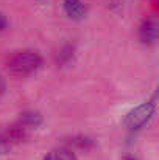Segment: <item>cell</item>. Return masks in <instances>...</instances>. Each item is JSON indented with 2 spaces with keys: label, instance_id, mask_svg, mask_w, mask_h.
I'll list each match as a JSON object with an SVG mask.
<instances>
[{
  "label": "cell",
  "instance_id": "6da1fadb",
  "mask_svg": "<svg viewBox=\"0 0 159 160\" xmlns=\"http://www.w3.org/2000/svg\"><path fill=\"white\" fill-rule=\"evenodd\" d=\"M44 64L42 56L34 50H19L9 56L6 65L11 75L14 76H30L36 73Z\"/></svg>",
  "mask_w": 159,
  "mask_h": 160
},
{
  "label": "cell",
  "instance_id": "7a4b0ae2",
  "mask_svg": "<svg viewBox=\"0 0 159 160\" xmlns=\"http://www.w3.org/2000/svg\"><path fill=\"white\" fill-rule=\"evenodd\" d=\"M156 112V95L153 97V100L145 101L137 107L131 109L125 118H123V124L130 129V131H139L142 129L155 115Z\"/></svg>",
  "mask_w": 159,
  "mask_h": 160
},
{
  "label": "cell",
  "instance_id": "3957f363",
  "mask_svg": "<svg viewBox=\"0 0 159 160\" xmlns=\"http://www.w3.org/2000/svg\"><path fill=\"white\" fill-rule=\"evenodd\" d=\"M159 34V25L155 19H147L142 22L140 28H139V39L142 44L145 45H151L156 42Z\"/></svg>",
  "mask_w": 159,
  "mask_h": 160
},
{
  "label": "cell",
  "instance_id": "277c9868",
  "mask_svg": "<svg viewBox=\"0 0 159 160\" xmlns=\"http://www.w3.org/2000/svg\"><path fill=\"white\" fill-rule=\"evenodd\" d=\"M64 3V11L72 20H83L87 14V8L81 0H62Z\"/></svg>",
  "mask_w": 159,
  "mask_h": 160
},
{
  "label": "cell",
  "instance_id": "5b68a950",
  "mask_svg": "<svg viewBox=\"0 0 159 160\" xmlns=\"http://www.w3.org/2000/svg\"><path fill=\"white\" fill-rule=\"evenodd\" d=\"M42 121H44V118H42V115H41L39 112H36V110H27V112L20 113L17 124L22 126L24 129L30 131V129L39 128V126L42 124Z\"/></svg>",
  "mask_w": 159,
  "mask_h": 160
},
{
  "label": "cell",
  "instance_id": "8992f818",
  "mask_svg": "<svg viewBox=\"0 0 159 160\" xmlns=\"http://www.w3.org/2000/svg\"><path fill=\"white\" fill-rule=\"evenodd\" d=\"M42 160H78L75 152L69 148H55Z\"/></svg>",
  "mask_w": 159,
  "mask_h": 160
},
{
  "label": "cell",
  "instance_id": "52a82bcc",
  "mask_svg": "<svg viewBox=\"0 0 159 160\" xmlns=\"http://www.w3.org/2000/svg\"><path fill=\"white\" fill-rule=\"evenodd\" d=\"M73 54H75V48H73L72 45H69V44L62 45V47L58 50V53H56V64H59V65H67V64L73 59Z\"/></svg>",
  "mask_w": 159,
  "mask_h": 160
},
{
  "label": "cell",
  "instance_id": "ba28073f",
  "mask_svg": "<svg viewBox=\"0 0 159 160\" xmlns=\"http://www.w3.org/2000/svg\"><path fill=\"white\" fill-rule=\"evenodd\" d=\"M70 142H72L73 145H77L78 148H81V149H89V148H92V146H94V140H92L91 137H86V135L73 137Z\"/></svg>",
  "mask_w": 159,
  "mask_h": 160
},
{
  "label": "cell",
  "instance_id": "9c48e42d",
  "mask_svg": "<svg viewBox=\"0 0 159 160\" xmlns=\"http://www.w3.org/2000/svg\"><path fill=\"white\" fill-rule=\"evenodd\" d=\"M6 27H8V20H6V17L0 12V31H3Z\"/></svg>",
  "mask_w": 159,
  "mask_h": 160
},
{
  "label": "cell",
  "instance_id": "30bf717a",
  "mask_svg": "<svg viewBox=\"0 0 159 160\" xmlns=\"http://www.w3.org/2000/svg\"><path fill=\"white\" fill-rule=\"evenodd\" d=\"M6 148H8V142L3 137H0V154H3L6 151Z\"/></svg>",
  "mask_w": 159,
  "mask_h": 160
},
{
  "label": "cell",
  "instance_id": "8fae6325",
  "mask_svg": "<svg viewBox=\"0 0 159 160\" xmlns=\"http://www.w3.org/2000/svg\"><path fill=\"white\" fill-rule=\"evenodd\" d=\"M5 89H6V86H5V81H3V78L0 76V95H3Z\"/></svg>",
  "mask_w": 159,
  "mask_h": 160
},
{
  "label": "cell",
  "instance_id": "7c38bea8",
  "mask_svg": "<svg viewBox=\"0 0 159 160\" xmlns=\"http://www.w3.org/2000/svg\"><path fill=\"white\" fill-rule=\"evenodd\" d=\"M120 160H137V159H136L134 156H131V154H126V156H123Z\"/></svg>",
  "mask_w": 159,
  "mask_h": 160
}]
</instances>
